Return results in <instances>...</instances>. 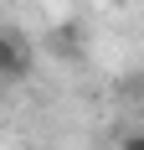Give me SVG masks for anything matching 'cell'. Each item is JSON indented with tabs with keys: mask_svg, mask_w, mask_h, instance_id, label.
Segmentation results:
<instances>
[{
	"mask_svg": "<svg viewBox=\"0 0 144 150\" xmlns=\"http://www.w3.org/2000/svg\"><path fill=\"white\" fill-rule=\"evenodd\" d=\"M118 150H144V135H124V140H118Z\"/></svg>",
	"mask_w": 144,
	"mask_h": 150,
	"instance_id": "3",
	"label": "cell"
},
{
	"mask_svg": "<svg viewBox=\"0 0 144 150\" xmlns=\"http://www.w3.org/2000/svg\"><path fill=\"white\" fill-rule=\"evenodd\" d=\"M72 42H77V31H72V26H62L57 36H52V52H57V57H72Z\"/></svg>",
	"mask_w": 144,
	"mask_h": 150,
	"instance_id": "2",
	"label": "cell"
},
{
	"mask_svg": "<svg viewBox=\"0 0 144 150\" xmlns=\"http://www.w3.org/2000/svg\"><path fill=\"white\" fill-rule=\"evenodd\" d=\"M124 5H144V0H124Z\"/></svg>",
	"mask_w": 144,
	"mask_h": 150,
	"instance_id": "4",
	"label": "cell"
},
{
	"mask_svg": "<svg viewBox=\"0 0 144 150\" xmlns=\"http://www.w3.org/2000/svg\"><path fill=\"white\" fill-rule=\"evenodd\" d=\"M0 57H5V83H21L31 73V47L21 31H5V47H0Z\"/></svg>",
	"mask_w": 144,
	"mask_h": 150,
	"instance_id": "1",
	"label": "cell"
}]
</instances>
